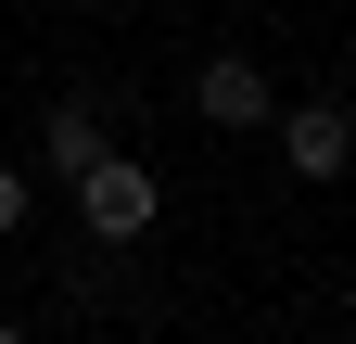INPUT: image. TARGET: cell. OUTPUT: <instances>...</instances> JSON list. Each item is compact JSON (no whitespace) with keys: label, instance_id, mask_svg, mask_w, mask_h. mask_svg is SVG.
<instances>
[{"label":"cell","instance_id":"obj_1","mask_svg":"<svg viewBox=\"0 0 356 344\" xmlns=\"http://www.w3.org/2000/svg\"><path fill=\"white\" fill-rule=\"evenodd\" d=\"M76 217L102 230V242H140V230L165 217V191H153V166H127V153H102V166H76Z\"/></svg>","mask_w":356,"mask_h":344},{"label":"cell","instance_id":"obj_2","mask_svg":"<svg viewBox=\"0 0 356 344\" xmlns=\"http://www.w3.org/2000/svg\"><path fill=\"white\" fill-rule=\"evenodd\" d=\"M267 127H280V153H293V179H343V166H356V102H280V115H267Z\"/></svg>","mask_w":356,"mask_h":344},{"label":"cell","instance_id":"obj_3","mask_svg":"<svg viewBox=\"0 0 356 344\" xmlns=\"http://www.w3.org/2000/svg\"><path fill=\"white\" fill-rule=\"evenodd\" d=\"M267 115H280V90H267L242 52H216L204 64V127H267Z\"/></svg>","mask_w":356,"mask_h":344},{"label":"cell","instance_id":"obj_4","mask_svg":"<svg viewBox=\"0 0 356 344\" xmlns=\"http://www.w3.org/2000/svg\"><path fill=\"white\" fill-rule=\"evenodd\" d=\"M38 153H51V179H76V166H102V102H51V127H38Z\"/></svg>","mask_w":356,"mask_h":344},{"label":"cell","instance_id":"obj_5","mask_svg":"<svg viewBox=\"0 0 356 344\" xmlns=\"http://www.w3.org/2000/svg\"><path fill=\"white\" fill-rule=\"evenodd\" d=\"M0 230H26V166H0Z\"/></svg>","mask_w":356,"mask_h":344},{"label":"cell","instance_id":"obj_6","mask_svg":"<svg viewBox=\"0 0 356 344\" xmlns=\"http://www.w3.org/2000/svg\"><path fill=\"white\" fill-rule=\"evenodd\" d=\"M0 344H26V331H13V319H0Z\"/></svg>","mask_w":356,"mask_h":344}]
</instances>
